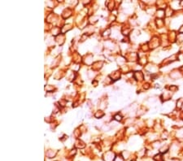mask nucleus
I'll return each instance as SVG.
<instances>
[{
    "instance_id": "obj_1",
    "label": "nucleus",
    "mask_w": 183,
    "mask_h": 161,
    "mask_svg": "<svg viewBox=\"0 0 183 161\" xmlns=\"http://www.w3.org/2000/svg\"><path fill=\"white\" fill-rule=\"evenodd\" d=\"M115 119L116 120H121V116H116Z\"/></svg>"
}]
</instances>
